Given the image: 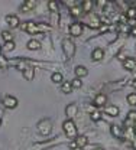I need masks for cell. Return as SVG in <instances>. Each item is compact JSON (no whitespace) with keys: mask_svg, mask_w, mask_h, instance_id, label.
Returning <instances> with one entry per match:
<instances>
[{"mask_svg":"<svg viewBox=\"0 0 136 150\" xmlns=\"http://www.w3.org/2000/svg\"><path fill=\"white\" fill-rule=\"evenodd\" d=\"M51 81L55 82V84H62L64 82V76H62L61 72H54V74L51 75Z\"/></svg>","mask_w":136,"mask_h":150,"instance_id":"cell-21","label":"cell"},{"mask_svg":"<svg viewBox=\"0 0 136 150\" xmlns=\"http://www.w3.org/2000/svg\"><path fill=\"white\" fill-rule=\"evenodd\" d=\"M91 58H93V61H101V59L104 58V51H103L101 48H96V49L91 52Z\"/></svg>","mask_w":136,"mask_h":150,"instance_id":"cell-15","label":"cell"},{"mask_svg":"<svg viewBox=\"0 0 136 150\" xmlns=\"http://www.w3.org/2000/svg\"><path fill=\"white\" fill-rule=\"evenodd\" d=\"M104 112L107 115H110V117H117L119 115V107H116V105H107V107H104Z\"/></svg>","mask_w":136,"mask_h":150,"instance_id":"cell-14","label":"cell"},{"mask_svg":"<svg viewBox=\"0 0 136 150\" xmlns=\"http://www.w3.org/2000/svg\"><path fill=\"white\" fill-rule=\"evenodd\" d=\"M107 103V97L106 94H97L94 98V105L96 107H104V104Z\"/></svg>","mask_w":136,"mask_h":150,"instance_id":"cell-11","label":"cell"},{"mask_svg":"<svg viewBox=\"0 0 136 150\" xmlns=\"http://www.w3.org/2000/svg\"><path fill=\"white\" fill-rule=\"evenodd\" d=\"M74 142H75L77 147H81V149H83V147H85V146L88 144V139H87L85 136H78Z\"/></svg>","mask_w":136,"mask_h":150,"instance_id":"cell-16","label":"cell"},{"mask_svg":"<svg viewBox=\"0 0 136 150\" xmlns=\"http://www.w3.org/2000/svg\"><path fill=\"white\" fill-rule=\"evenodd\" d=\"M35 6H36L35 0H28V1H25V3L22 4V7H20V9H22L23 12H29V10H31L32 7H35Z\"/></svg>","mask_w":136,"mask_h":150,"instance_id":"cell-20","label":"cell"},{"mask_svg":"<svg viewBox=\"0 0 136 150\" xmlns=\"http://www.w3.org/2000/svg\"><path fill=\"white\" fill-rule=\"evenodd\" d=\"M77 111H78V105L75 103H71L65 107V115L68 117V120H73L75 115H77Z\"/></svg>","mask_w":136,"mask_h":150,"instance_id":"cell-7","label":"cell"},{"mask_svg":"<svg viewBox=\"0 0 136 150\" xmlns=\"http://www.w3.org/2000/svg\"><path fill=\"white\" fill-rule=\"evenodd\" d=\"M70 13H71V16H74V18L80 16V15L83 13V10H81V6H74V7H71V9H70Z\"/></svg>","mask_w":136,"mask_h":150,"instance_id":"cell-24","label":"cell"},{"mask_svg":"<svg viewBox=\"0 0 136 150\" xmlns=\"http://www.w3.org/2000/svg\"><path fill=\"white\" fill-rule=\"evenodd\" d=\"M68 30H70V35H71V36L77 38L83 33V25H81L80 22H74L73 25H70V29H68Z\"/></svg>","mask_w":136,"mask_h":150,"instance_id":"cell-6","label":"cell"},{"mask_svg":"<svg viewBox=\"0 0 136 150\" xmlns=\"http://www.w3.org/2000/svg\"><path fill=\"white\" fill-rule=\"evenodd\" d=\"M130 33H132V35H135V36H136V26H133V28L130 29Z\"/></svg>","mask_w":136,"mask_h":150,"instance_id":"cell-33","label":"cell"},{"mask_svg":"<svg viewBox=\"0 0 136 150\" xmlns=\"http://www.w3.org/2000/svg\"><path fill=\"white\" fill-rule=\"evenodd\" d=\"M61 91L64 94H70L73 91V85H71V82L70 81H64L62 84H61Z\"/></svg>","mask_w":136,"mask_h":150,"instance_id":"cell-19","label":"cell"},{"mask_svg":"<svg viewBox=\"0 0 136 150\" xmlns=\"http://www.w3.org/2000/svg\"><path fill=\"white\" fill-rule=\"evenodd\" d=\"M73 150H83L81 147H75V149H73Z\"/></svg>","mask_w":136,"mask_h":150,"instance_id":"cell-39","label":"cell"},{"mask_svg":"<svg viewBox=\"0 0 136 150\" xmlns=\"http://www.w3.org/2000/svg\"><path fill=\"white\" fill-rule=\"evenodd\" d=\"M126 16H127L129 19H136V7L135 6L127 7V10H126Z\"/></svg>","mask_w":136,"mask_h":150,"instance_id":"cell-25","label":"cell"},{"mask_svg":"<svg viewBox=\"0 0 136 150\" xmlns=\"http://www.w3.org/2000/svg\"><path fill=\"white\" fill-rule=\"evenodd\" d=\"M1 38L4 39V42H13V35L9 30H3L1 32Z\"/></svg>","mask_w":136,"mask_h":150,"instance_id":"cell-27","label":"cell"},{"mask_svg":"<svg viewBox=\"0 0 136 150\" xmlns=\"http://www.w3.org/2000/svg\"><path fill=\"white\" fill-rule=\"evenodd\" d=\"M126 100H127V103H129L130 105H133V107H135L136 105V93H130L129 95H127V98H126Z\"/></svg>","mask_w":136,"mask_h":150,"instance_id":"cell-28","label":"cell"},{"mask_svg":"<svg viewBox=\"0 0 136 150\" xmlns=\"http://www.w3.org/2000/svg\"><path fill=\"white\" fill-rule=\"evenodd\" d=\"M130 85H132L133 88H136V78H135V79H132V82H130Z\"/></svg>","mask_w":136,"mask_h":150,"instance_id":"cell-34","label":"cell"},{"mask_svg":"<svg viewBox=\"0 0 136 150\" xmlns=\"http://www.w3.org/2000/svg\"><path fill=\"white\" fill-rule=\"evenodd\" d=\"M71 85H73V88H81V85H83V81H81L80 78H74V79L71 81Z\"/></svg>","mask_w":136,"mask_h":150,"instance_id":"cell-30","label":"cell"},{"mask_svg":"<svg viewBox=\"0 0 136 150\" xmlns=\"http://www.w3.org/2000/svg\"><path fill=\"white\" fill-rule=\"evenodd\" d=\"M36 130H38V133L41 136L48 137L51 134V131H52V123H51V120L49 118H42L36 124Z\"/></svg>","mask_w":136,"mask_h":150,"instance_id":"cell-3","label":"cell"},{"mask_svg":"<svg viewBox=\"0 0 136 150\" xmlns=\"http://www.w3.org/2000/svg\"><path fill=\"white\" fill-rule=\"evenodd\" d=\"M62 130L65 133V136L73 142V140H75L78 137V131H77V127H75V124H74V121L73 120H65L64 123H62Z\"/></svg>","mask_w":136,"mask_h":150,"instance_id":"cell-2","label":"cell"},{"mask_svg":"<svg viewBox=\"0 0 136 150\" xmlns=\"http://www.w3.org/2000/svg\"><path fill=\"white\" fill-rule=\"evenodd\" d=\"M1 118H3V111L0 110V126H1Z\"/></svg>","mask_w":136,"mask_h":150,"instance_id":"cell-35","label":"cell"},{"mask_svg":"<svg viewBox=\"0 0 136 150\" xmlns=\"http://www.w3.org/2000/svg\"><path fill=\"white\" fill-rule=\"evenodd\" d=\"M26 46H28V49H31V51H39V49H41V43H39L38 40H35V39H31V40L26 43Z\"/></svg>","mask_w":136,"mask_h":150,"instance_id":"cell-18","label":"cell"},{"mask_svg":"<svg viewBox=\"0 0 136 150\" xmlns=\"http://www.w3.org/2000/svg\"><path fill=\"white\" fill-rule=\"evenodd\" d=\"M62 51L67 56V59H73V56L75 54V45L73 40H70V38H65L62 40Z\"/></svg>","mask_w":136,"mask_h":150,"instance_id":"cell-4","label":"cell"},{"mask_svg":"<svg viewBox=\"0 0 136 150\" xmlns=\"http://www.w3.org/2000/svg\"><path fill=\"white\" fill-rule=\"evenodd\" d=\"M1 104H3V107H6V108H9V110H13V108L18 107V98L13 97V95H9V94H7V95L3 97Z\"/></svg>","mask_w":136,"mask_h":150,"instance_id":"cell-5","label":"cell"},{"mask_svg":"<svg viewBox=\"0 0 136 150\" xmlns=\"http://www.w3.org/2000/svg\"><path fill=\"white\" fill-rule=\"evenodd\" d=\"M91 7H93V1H90V0L81 3V10H83V12H90Z\"/></svg>","mask_w":136,"mask_h":150,"instance_id":"cell-23","label":"cell"},{"mask_svg":"<svg viewBox=\"0 0 136 150\" xmlns=\"http://www.w3.org/2000/svg\"><path fill=\"white\" fill-rule=\"evenodd\" d=\"M22 28H23L25 32H28V33H31V35L41 33V32H43V30H49V29H51L49 26H46V25H43V23H33V22H26Z\"/></svg>","mask_w":136,"mask_h":150,"instance_id":"cell-1","label":"cell"},{"mask_svg":"<svg viewBox=\"0 0 136 150\" xmlns=\"http://www.w3.org/2000/svg\"><path fill=\"white\" fill-rule=\"evenodd\" d=\"M123 68L127 71H136V58H126L123 61Z\"/></svg>","mask_w":136,"mask_h":150,"instance_id":"cell-8","label":"cell"},{"mask_svg":"<svg viewBox=\"0 0 136 150\" xmlns=\"http://www.w3.org/2000/svg\"><path fill=\"white\" fill-rule=\"evenodd\" d=\"M48 7H49L51 13H57V12H58V1H55V0H51V1L48 3Z\"/></svg>","mask_w":136,"mask_h":150,"instance_id":"cell-26","label":"cell"},{"mask_svg":"<svg viewBox=\"0 0 136 150\" xmlns=\"http://www.w3.org/2000/svg\"><path fill=\"white\" fill-rule=\"evenodd\" d=\"M0 55H1V46H0Z\"/></svg>","mask_w":136,"mask_h":150,"instance_id":"cell-40","label":"cell"},{"mask_svg":"<svg viewBox=\"0 0 136 150\" xmlns=\"http://www.w3.org/2000/svg\"><path fill=\"white\" fill-rule=\"evenodd\" d=\"M133 129H136V118H135V121H133Z\"/></svg>","mask_w":136,"mask_h":150,"instance_id":"cell-37","label":"cell"},{"mask_svg":"<svg viewBox=\"0 0 136 150\" xmlns=\"http://www.w3.org/2000/svg\"><path fill=\"white\" fill-rule=\"evenodd\" d=\"M59 19H61L59 12H57V13H51V18H49V23H51V26H57V25L59 23Z\"/></svg>","mask_w":136,"mask_h":150,"instance_id":"cell-22","label":"cell"},{"mask_svg":"<svg viewBox=\"0 0 136 150\" xmlns=\"http://www.w3.org/2000/svg\"><path fill=\"white\" fill-rule=\"evenodd\" d=\"M23 76H25V79L32 81V79L35 78V68H33V67H26V68L23 69Z\"/></svg>","mask_w":136,"mask_h":150,"instance_id":"cell-13","label":"cell"},{"mask_svg":"<svg viewBox=\"0 0 136 150\" xmlns=\"http://www.w3.org/2000/svg\"><path fill=\"white\" fill-rule=\"evenodd\" d=\"M94 150H104V149H103V147H96Z\"/></svg>","mask_w":136,"mask_h":150,"instance_id":"cell-38","label":"cell"},{"mask_svg":"<svg viewBox=\"0 0 136 150\" xmlns=\"http://www.w3.org/2000/svg\"><path fill=\"white\" fill-rule=\"evenodd\" d=\"M4 49L6 51H13L15 49V43L13 42H6L4 43Z\"/></svg>","mask_w":136,"mask_h":150,"instance_id":"cell-32","label":"cell"},{"mask_svg":"<svg viewBox=\"0 0 136 150\" xmlns=\"http://www.w3.org/2000/svg\"><path fill=\"white\" fill-rule=\"evenodd\" d=\"M132 146H133V149L136 150V139H135V140H133V142H132Z\"/></svg>","mask_w":136,"mask_h":150,"instance_id":"cell-36","label":"cell"},{"mask_svg":"<svg viewBox=\"0 0 136 150\" xmlns=\"http://www.w3.org/2000/svg\"><path fill=\"white\" fill-rule=\"evenodd\" d=\"M110 131H112V134H113L115 137H117V139L123 137V130H122V127H120V126H117V124H113V126H112V129H110Z\"/></svg>","mask_w":136,"mask_h":150,"instance_id":"cell-17","label":"cell"},{"mask_svg":"<svg viewBox=\"0 0 136 150\" xmlns=\"http://www.w3.org/2000/svg\"><path fill=\"white\" fill-rule=\"evenodd\" d=\"M88 19H90V22H88V26H90V28H98V26L101 25L100 18H98L97 15H94V13H90V15H88Z\"/></svg>","mask_w":136,"mask_h":150,"instance_id":"cell-10","label":"cell"},{"mask_svg":"<svg viewBox=\"0 0 136 150\" xmlns=\"http://www.w3.org/2000/svg\"><path fill=\"white\" fill-rule=\"evenodd\" d=\"M9 67V61H7V58H4L3 55H0V68L1 69H6Z\"/></svg>","mask_w":136,"mask_h":150,"instance_id":"cell-29","label":"cell"},{"mask_svg":"<svg viewBox=\"0 0 136 150\" xmlns=\"http://www.w3.org/2000/svg\"><path fill=\"white\" fill-rule=\"evenodd\" d=\"M74 72L77 75V78H84V76H87L88 75V69L85 68V67H83V65H77L75 67V69H74Z\"/></svg>","mask_w":136,"mask_h":150,"instance_id":"cell-12","label":"cell"},{"mask_svg":"<svg viewBox=\"0 0 136 150\" xmlns=\"http://www.w3.org/2000/svg\"><path fill=\"white\" fill-rule=\"evenodd\" d=\"M6 23H7L12 29H15V28H18V26H19L20 20H19V18H18L16 15H7V16H6Z\"/></svg>","mask_w":136,"mask_h":150,"instance_id":"cell-9","label":"cell"},{"mask_svg":"<svg viewBox=\"0 0 136 150\" xmlns=\"http://www.w3.org/2000/svg\"><path fill=\"white\" fill-rule=\"evenodd\" d=\"M90 117H91V120H93V121H98V120L101 118V112L100 111H91Z\"/></svg>","mask_w":136,"mask_h":150,"instance_id":"cell-31","label":"cell"}]
</instances>
